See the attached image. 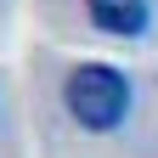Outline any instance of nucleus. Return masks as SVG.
Wrapping results in <instances>:
<instances>
[{
    "label": "nucleus",
    "instance_id": "nucleus-1",
    "mask_svg": "<svg viewBox=\"0 0 158 158\" xmlns=\"http://www.w3.org/2000/svg\"><path fill=\"white\" fill-rule=\"evenodd\" d=\"M62 102H68V118L90 135H107L130 118V79L118 73L113 62H79L62 85Z\"/></svg>",
    "mask_w": 158,
    "mask_h": 158
},
{
    "label": "nucleus",
    "instance_id": "nucleus-2",
    "mask_svg": "<svg viewBox=\"0 0 158 158\" xmlns=\"http://www.w3.org/2000/svg\"><path fill=\"white\" fill-rule=\"evenodd\" d=\"M85 6H90V23L113 40H141L152 23V0H85Z\"/></svg>",
    "mask_w": 158,
    "mask_h": 158
}]
</instances>
